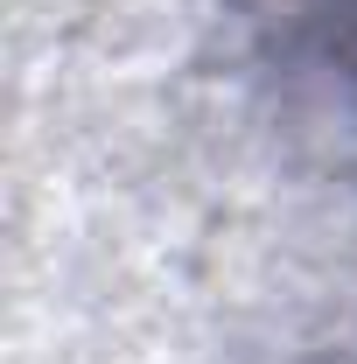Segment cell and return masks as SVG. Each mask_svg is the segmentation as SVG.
Returning a JSON list of instances; mask_svg holds the SVG:
<instances>
[{"mask_svg":"<svg viewBox=\"0 0 357 364\" xmlns=\"http://www.w3.org/2000/svg\"><path fill=\"white\" fill-rule=\"evenodd\" d=\"M329 14H336V70L357 77V0H329Z\"/></svg>","mask_w":357,"mask_h":364,"instance_id":"obj_1","label":"cell"}]
</instances>
